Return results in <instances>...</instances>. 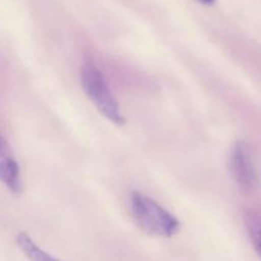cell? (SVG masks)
I'll use <instances>...</instances> for the list:
<instances>
[{"mask_svg": "<svg viewBox=\"0 0 261 261\" xmlns=\"http://www.w3.org/2000/svg\"><path fill=\"white\" fill-rule=\"evenodd\" d=\"M229 172L240 190L252 193L259 185V168L254 148L245 140L234 143L229 154Z\"/></svg>", "mask_w": 261, "mask_h": 261, "instance_id": "3", "label": "cell"}, {"mask_svg": "<svg viewBox=\"0 0 261 261\" xmlns=\"http://www.w3.org/2000/svg\"><path fill=\"white\" fill-rule=\"evenodd\" d=\"M198 2H200L201 4L205 5H213L214 3H216V0H198Z\"/></svg>", "mask_w": 261, "mask_h": 261, "instance_id": "7", "label": "cell"}, {"mask_svg": "<svg viewBox=\"0 0 261 261\" xmlns=\"http://www.w3.org/2000/svg\"><path fill=\"white\" fill-rule=\"evenodd\" d=\"M245 223L252 245L261 257V219L255 213H247L245 216Z\"/></svg>", "mask_w": 261, "mask_h": 261, "instance_id": "6", "label": "cell"}, {"mask_svg": "<svg viewBox=\"0 0 261 261\" xmlns=\"http://www.w3.org/2000/svg\"><path fill=\"white\" fill-rule=\"evenodd\" d=\"M17 244L30 261H60L37 246L36 242L25 232H20L18 234Z\"/></svg>", "mask_w": 261, "mask_h": 261, "instance_id": "5", "label": "cell"}, {"mask_svg": "<svg viewBox=\"0 0 261 261\" xmlns=\"http://www.w3.org/2000/svg\"><path fill=\"white\" fill-rule=\"evenodd\" d=\"M81 81L84 92L97 110L114 124L124 125L126 120L98 68L92 63L84 64L81 69Z\"/></svg>", "mask_w": 261, "mask_h": 261, "instance_id": "2", "label": "cell"}, {"mask_svg": "<svg viewBox=\"0 0 261 261\" xmlns=\"http://www.w3.org/2000/svg\"><path fill=\"white\" fill-rule=\"evenodd\" d=\"M0 182L13 194L22 193L20 170L9 143L0 135Z\"/></svg>", "mask_w": 261, "mask_h": 261, "instance_id": "4", "label": "cell"}, {"mask_svg": "<svg viewBox=\"0 0 261 261\" xmlns=\"http://www.w3.org/2000/svg\"><path fill=\"white\" fill-rule=\"evenodd\" d=\"M132 214L138 227L150 236L170 239L180 231V222L175 216L139 191L132 194Z\"/></svg>", "mask_w": 261, "mask_h": 261, "instance_id": "1", "label": "cell"}]
</instances>
